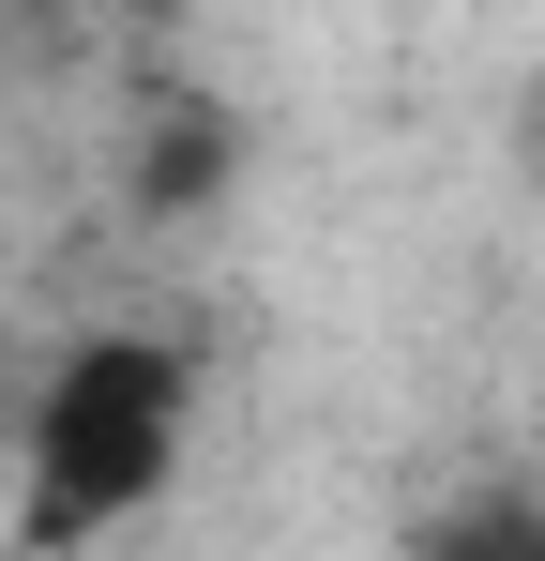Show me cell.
Listing matches in <instances>:
<instances>
[{
    "label": "cell",
    "instance_id": "1",
    "mask_svg": "<svg viewBox=\"0 0 545 561\" xmlns=\"http://www.w3.org/2000/svg\"><path fill=\"white\" fill-rule=\"evenodd\" d=\"M182 425H197V365L167 334H77L31 394V547H91L152 516L182 485Z\"/></svg>",
    "mask_w": 545,
    "mask_h": 561
},
{
    "label": "cell",
    "instance_id": "2",
    "mask_svg": "<svg viewBox=\"0 0 545 561\" xmlns=\"http://www.w3.org/2000/svg\"><path fill=\"white\" fill-rule=\"evenodd\" d=\"M212 183H228V122H152V137H137V168H121L137 213H197Z\"/></svg>",
    "mask_w": 545,
    "mask_h": 561
}]
</instances>
